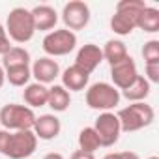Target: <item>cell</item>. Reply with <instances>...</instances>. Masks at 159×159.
<instances>
[{"label":"cell","mask_w":159,"mask_h":159,"mask_svg":"<svg viewBox=\"0 0 159 159\" xmlns=\"http://www.w3.org/2000/svg\"><path fill=\"white\" fill-rule=\"evenodd\" d=\"M38 148V137L32 129L6 131L0 129V153L10 159H28Z\"/></svg>","instance_id":"6da1fadb"},{"label":"cell","mask_w":159,"mask_h":159,"mask_svg":"<svg viewBox=\"0 0 159 159\" xmlns=\"http://www.w3.org/2000/svg\"><path fill=\"white\" fill-rule=\"evenodd\" d=\"M146 6L144 0H120L111 17V30L116 36H129L137 28L139 17Z\"/></svg>","instance_id":"7a4b0ae2"},{"label":"cell","mask_w":159,"mask_h":159,"mask_svg":"<svg viewBox=\"0 0 159 159\" xmlns=\"http://www.w3.org/2000/svg\"><path fill=\"white\" fill-rule=\"evenodd\" d=\"M116 116L120 122V129L124 133H135L152 125V122L155 120V111L152 105L140 101V103H129L127 107L120 109Z\"/></svg>","instance_id":"3957f363"},{"label":"cell","mask_w":159,"mask_h":159,"mask_svg":"<svg viewBox=\"0 0 159 159\" xmlns=\"http://www.w3.org/2000/svg\"><path fill=\"white\" fill-rule=\"evenodd\" d=\"M4 28H6L8 38L15 43H28L36 34L32 13L26 8H13L6 17Z\"/></svg>","instance_id":"277c9868"},{"label":"cell","mask_w":159,"mask_h":159,"mask_svg":"<svg viewBox=\"0 0 159 159\" xmlns=\"http://www.w3.org/2000/svg\"><path fill=\"white\" fill-rule=\"evenodd\" d=\"M36 122V114L26 105L8 103L0 109V124L6 131H25L32 129Z\"/></svg>","instance_id":"5b68a950"},{"label":"cell","mask_w":159,"mask_h":159,"mask_svg":"<svg viewBox=\"0 0 159 159\" xmlns=\"http://www.w3.org/2000/svg\"><path fill=\"white\" fill-rule=\"evenodd\" d=\"M120 90H116L109 83H94L86 88V105L94 111L111 112L120 103Z\"/></svg>","instance_id":"8992f818"},{"label":"cell","mask_w":159,"mask_h":159,"mask_svg":"<svg viewBox=\"0 0 159 159\" xmlns=\"http://www.w3.org/2000/svg\"><path fill=\"white\" fill-rule=\"evenodd\" d=\"M41 47L49 58L54 56H66L77 47V34L67 28H58L47 32V36L41 41Z\"/></svg>","instance_id":"52a82bcc"},{"label":"cell","mask_w":159,"mask_h":159,"mask_svg":"<svg viewBox=\"0 0 159 159\" xmlns=\"http://www.w3.org/2000/svg\"><path fill=\"white\" fill-rule=\"evenodd\" d=\"M90 19H92L90 6L86 2H83V0H71L62 10V21H64L66 28L71 30V32L84 30L88 26Z\"/></svg>","instance_id":"ba28073f"},{"label":"cell","mask_w":159,"mask_h":159,"mask_svg":"<svg viewBox=\"0 0 159 159\" xmlns=\"http://www.w3.org/2000/svg\"><path fill=\"white\" fill-rule=\"evenodd\" d=\"M92 127H94V131L98 133L99 142H101L103 148H111V146H114V144L120 140L122 129H120L118 116H116L114 112H101V114L96 118V124H94Z\"/></svg>","instance_id":"9c48e42d"},{"label":"cell","mask_w":159,"mask_h":159,"mask_svg":"<svg viewBox=\"0 0 159 159\" xmlns=\"http://www.w3.org/2000/svg\"><path fill=\"white\" fill-rule=\"evenodd\" d=\"M139 75V69H137V64L131 56L120 60L118 64H112L111 66V79H112V86L116 90H125Z\"/></svg>","instance_id":"30bf717a"},{"label":"cell","mask_w":159,"mask_h":159,"mask_svg":"<svg viewBox=\"0 0 159 159\" xmlns=\"http://www.w3.org/2000/svg\"><path fill=\"white\" fill-rule=\"evenodd\" d=\"M30 71H32V77L36 79V83L45 84V86L51 84V83H54L56 77H60V66H58V62L54 58H49V56L38 58L32 64Z\"/></svg>","instance_id":"8fae6325"},{"label":"cell","mask_w":159,"mask_h":159,"mask_svg":"<svg viewBox=\"0 0 159 159\" xmlns=\"http://www.w3.org/2000/svg\"><path fill=\"white\" fill-rule=\"evenodd\" d=\"M32 131L38 137V140H52L60 135L62 122L54 114H41V116H36Z\"/></svg>","instance_id":"7c38bea8"},{"label":"cell","mask_w":159,"mask_h":159,"mask_svg":"<svg viewBox=\"0 0 159 159\" xmlns=\"http://www.w3.org/2000/svg\"><path fill=\"white\" fill-rule=\"evenodd\" d=\"M60 77H62V86L67 92H83L88 88V83H90V73H86L75 64L66 67Z\"/></svg>","instance_id":"4fadbf2b"},{"label":"cell","mask_w":159,"mask_h":159,"mask_svg":"<svg viewBox=\"0 0 159 159\" xmlns=\"http://www.w3.org/2000/svg\"><path fill=\"white\" fill-rule=\"evenodd\" d=\"M101 62H103V52H101V47L96 43L83 45L77 51V56H75V66L84 69L86 73H92Z\"/></svg>","instance_id":"5bb4252c"},{"label":"cell","mask_w":159,"mask_h":159,"mask_svg":"<svg viewBox=\"0 0 159 159\" xmlns=\"http://www.w3.org/2000/svg\"><path fill=\"white\" fill-rule=\"evenodd\" d=\"M30 13H32L36 30L51 32V30L56 26V23H58V11H56L52 6H49V4H39V6L32 8Z\"/></svg>","instance_id":"9a60e30c"},{"label":"cell","mask_w":159,"mask_h":159,"mask_svg":"<svg viewBox=\"0 0 159 159\" xmlns=\"http://www.w3.org/2000/svg\"><path fill=\"white\" fill-rule=\"evenodd\" d=\"M47 98H49V88L45 84L30 83V84L25 86L23 99H25V105L30 107L32 111L38 109V107H45L47 105Z\"/></svg>","instance_id":"2e32d148"},{"label":"cell","mask_w":159,"mask_h":159,"mask_svg":"<svg viewBox=\"0 0 159 159\" xmlns=\"http://www.w3.org/2000/svg\"><path fill=\"white\" fill-rule=\"evenodd\" d=\"M150 86L152 84L144 79V75H137V79H135V81L125 90L120 92V96H124L131 103H140V101H144L150 96Z\"/></svg>","instance_id":"e0dca14e"},{"label":"cell","mask_w":159,"mask_h":159,"mask_svg":"<svg viewBox=\"0 0 159 159\" xmlns=\"http://www.w3.org/2000/svg\"><path fill=\"white\" fill-rule=\"evenodd\" d=\"M71 105V94L62 84H52L49 88L47 107H51L54 112H66Z\"/></svg>","instance_id":"ac0fdd59"},{"label":"cell","mask_w":159,"mask_h":159,"mask_svg":"<svg viewBox=\"0 0 159 159\" xmlns=\"http://www.w3.org/2000/svg\"><path fill=\"white\" fill-rule=\"evenodd\" d=\"M101 52H103V60H107L111 66H112V64H118L120 60H124V58L129 56L127 47H125V43H124L122 39H109V41L103 45Z\"/></svg>","instance_id":"d6986e66"},{"label":"cell","mask_w":159,"mask_h":159,"mask_svg":"<svg viewBox=\"0 0 159 159\" xmlns=\"http://www.w3.org/2000/svg\"><path fill=\"white\" fill-rule=\"evenodd\" d=\"M15 66H30V52L25 47L13 45L4 56H2V67H15Z\"/></svg>","instance_id":"ffe728a7"},{"label":"cell","mask_w":159,"mask_h":159,"mask_svg":"<svg viewBox=\"0 0 159 159\" xmlns=\"http://www.w3.org/2000/svg\"><path fill=\"white\" fill-rule=\"evenodd\" d=\"M137 28H140V30L146 32V34H155V32H159V10H157V8H152V6H146L144 11H142L140 17H139Z\"/></svg>","instance_id":"44dd1931"},{"label":"cell","mask_w":159,"mask_h":159,"mask_svg":"<svg viewBox=\"0 0 159 159\" xmlns=\"http://www.w3.org/2000/svg\"><path fill=\"white\" fill-rule=\"evenodd\" d=\"M79 150H83V152H88V153H94L96 150L101 148V142H99V137L98 133L94 131L92 125L88 127H83L81 131H79Z\"/></svg>","instance_id":"7402d4cb"},{"label":"cell","mask_w":159,"mask_h":159,"mask_svg":"<svg viewBox=\"0 0 159 159\" xmlns=\"http://www.w3.org/2000/svg\"><path fill=\"white\" fill-rule=\"evenodd\" d=\"M4 71H6V81L11 86H26V84H30V77H32L30 66H15V67H8Z\"/></svg>","instance_id":"603a6c76"},{"label":"cell","mask_w":159,"mask_h":159,"mask_svg":"<svg viewBox=\"0 0 159 159\" xmlns=\"http://www.w3.org/2000/svg\"><path fill=\"white\" fill-rule=\"evenodd\" d=\"M142 58L144 64H159V41L150 39L142 47Z\"/></svg>","instance_id":"cb8c5ba5"},{"label":"cell","mask_w":159,"mask_h":159,"mask_svg":"<svg viewBox=\"0 0 159 159\" xmlns=\"http://www.w3.org/2000/svg\"><path fill=\"white\" fill-rule=\"evenodd\" d=\"M144 79L150 84H157L159 83V64H144Z\"/></svg>","instance_id":"d4e9b609"},{"label":"cell","mask_w":159,"mask_h":159,"mask_svg":"<svg viewBox=\"0 0 159 159\" xmlns=\"http://www.w3.org/2000/svg\"><path fill=\"white\" fill-rule=\"evenodd\" d=\"M11 47H13V45H11V39L8 38V34H2V36H0V56H4Z\"/></svg>","instance_id":"484cf974"},{"label":"cell","mask_w":159,"mask_h":159,"mask_svg":"<svg viewBox=\"0 0 159 159\" xmlns=\"http://www.w3.org/2000/svg\"><path fill=\"white\" fill-rule=\"evenodd\" d=\"M69 159H96V155L88 153V152H83V150H75Z\"/></svg>","instance_id":"4316f807"},{"label":"cell","mask_w":159,"mask_h":159,"mask_svg":"<svg viewBox=\"0 0 159 159\" xmlns=\"http://www.w3.org/2000/svg\"><path fill=\"white\" fill-rule=\"evenodd\" d=\"M120 157L122 159H140L139 153H135V152H120Z\"/></svg>","instance_id":"83f0119b"},{"label":"cell","mask_w":159,"mask_h":159,"mask_svg":"<svg viewBox=\"0 0 159 159\" xmlns=\"http://www.w3.org/2000/svg\"><path fill=\"white\" fill-rule=\"evenodd\" d=\"M43 159H66L62 153H58V152H51V153H47V155H43Z\"/></svg>","instance_id":"f1b7e54d"},{"label":"cell","mask_w":159,"mask_h":159,"mask_svg":"<svg viewBox=\"0 0 159 159\" xmlns=\"http://www.w3.org/2000/svg\"><path fill=\"white\" fill-rule=\"evenodd\" d=\"M103 159H122V157H120V152H109L103 155Z\"/></svg>","instance_id":"f546056e"},{"label":"cell","mask_w":159,"mask_h":159,"mask_svg":"<svg viewBox=\"0 0 159 159\" xmlns=\"http://www.w3.org/2000/svg\"><path fill=\"white\" fill-rule=\"evenodd\" d=\"M4 83H6V71H4L2 66H0V88L4 86Z\"/></svg>","instance_id":"4dcf8cb0"},{"label":"cell","mask_w":159,"mask_h":159,"mask_svg":"<svg viewBox=\"0 0 159 159\" xmlns=\"http://www.w3.org/2000/svg\"><path fill=\"white\" fill-rule=\"evenodd\" d=\"M2 34H6V28H4V25H2V23H0V36H2Z\"/></svg>","instance_id":"1f68e13d"},{"label":"cell","mask_w":159,"mask_h":159,"mask_svg":"<svg viewBox=\"0 0 159 159\" xmlns=\"http://www.w3.org/2000/svg\"><path fill=\"white\" fill-rule=\"evenodd\" d=\"M146 159H159L157 155H150V157H146Z\"/></svg>","instance_id":"d6a6232c"}]
</instances>
